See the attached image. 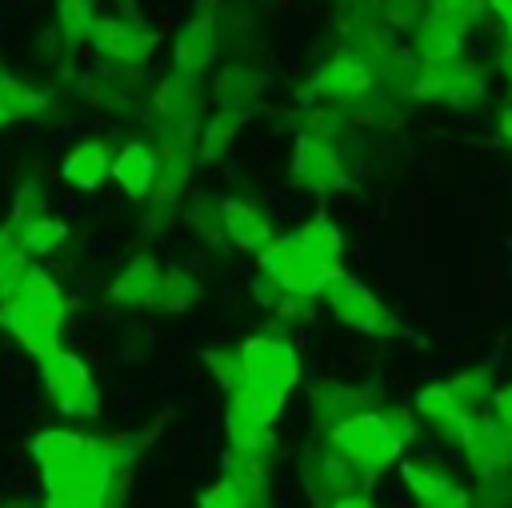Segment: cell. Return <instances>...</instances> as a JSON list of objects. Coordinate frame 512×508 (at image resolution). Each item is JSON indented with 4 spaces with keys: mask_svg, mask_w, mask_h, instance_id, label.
<instances>
[{
    "mask_svg": "<svg viewBox=\"0 0 512 508\" xmlns=\"http://www.w3.org/2000/svg\"><path fill=\"white\" fill-rule=\"evenodd\" d=\"M300 476H304V484H308L312 500H320V504H328V508H332L336 500L360 496V484H368V480L360 476V468H356V464H348L336 448L312 452V456L304 460Z\"/></svg>",
    "mask_w": 512,
    "mask_h": 508,
    "instance_id": "ba28073f",
    "label": "cell"
},
{
    "mask_svg": "<svg viewBox=\"0 0 512 508\" xmlns=\"http://www.w3.org/2000/svg\"><path fill=\"white\" fill-rule=\"evenodd\" d=\"M200 508H248V500H244L228 480H216V484L200 496Z\"/></svg>",
    "mask_w": 512,
    "mask_h": 508,
    "instance_id": "e575fe53",
    "label": "cell"
},
{
    "mask_svg": "<svg viewBox=\"0 0 512 508\" xmlns=\"http://www.w3.org/2000/svg\"><path fill=\"white\" fill-rule=\"evenodd\" d=\"M500 68H504V76L512 80V40H504V48H500Z\"/></svg>",
    "mask_w": 512,
    "mask_h": 508,
    "instance_id": "b9f144b4",
    "label": "cell"
},
{
    "mask_svg": "<svg viewBox=\"0 0 512 508\" xmlns=\"http://www.w3.org/2000/svg\"><path fill=\"white\" fill-rule=\"evenodd\" d=\"M420 508H472V492H464V488L456 484V488H448V492H440V496L424 500Z\"/></svg>",
    "mask_w": 512,
    "mask_h": 508,
    "instance_id": "8d00e7d4",
    "label": "cell"
},
{
    "mask_svg": "<svg viewBox=\"0 0 512 508\" xmlns=\"http://www.w3.org/2000/svg\"><path fill=\"white\" fill-rule=\"evenodd\" d=\"M160 276H164V268H156L152 256H136L108 284V300L112 304H124V308H156Z\"/></svg>",
    "mask_w": 512,
    "mask_h": 508,
    "instance_id": "9a60e30c",
    "label": "cell"
},
{
    "mask_svg": "<svg viewBox=\"0 0 512 508\" xmlns=\"http://www.w3.org/2000/svg\"><path fill=\"white\" fill-rule=\"evenodd\" d=\"M220 208H224V232H228V240L236 248L260 256L272 244V228H268V220L252 204H244V200H220Z\"/></svg>",
    "mask_w": 512,
    "mask_h": 508,
    "instance_id": "ffe728a7",
    "label": "cell"
},
{
    "mask_svg": "<svg viewBox=\"0 0 512 508\" xmlns=\"http://www.w3.org/2000/svg\"><path fill=\"white\" fill-rule=\"evenodd\" d=\"M232 132H236V112H220V116H212L208 124H204V140H200V160L208 164V160H216L224 148H228V140H232Z\"/></svg>",
    "mask_w": 512,
    "mask_h": 508,
    "instance_id": "1f68e13d",
    "label": "cell"
},
{
    "mask_svg": "<svg viewBox=\"0 0 512 508\" xmlns=\"http://www.w3.org/2000/svg\"><path fill=\"white\" fill-rule=\"evenodd\" d=\"M92 28H96L92 0H60V32H64L68 52H76L84 40H92Z\"/></svg>",
    "mask_w": 512,
    "mask_h": 508,
    "instance_id": "cb8c5ba5",
    "label": "cell"
},
{
    "mask_svg": "<svg viewBox=\"0 0 512 508\" xmlns=\"http://www.w3.org/2000/svg\"><path fill=\"white\" fill-rule=\"evenodd\" d=\"M108 172H112V152H108L104 140H84V144H76V148L64 156V164H60V176H64L76 192L100 188V180H104Z\"/></svg>",
    "mask_w": 512,
    "mask_h": 508,
    "instance_id": "ac0fdd59",
    "label": "cell"
},
{
    "mask_svg": "<svg viewBox=\"0 0 512 508\" xmlns=\"http://www.w3.org/2000/svg\"><path fill=\"white\" fill-rule=\"evenodd\" d=\"M220 468H224V480L248 500V508H268V468H264V460H252V456H240V452L228 448Z\"/></svg>",
    "mask_w": 512,
    "mask_h": 508,
    "instance_id": "44dd1931",
    "label": "cell"
},
{
    "mask_svg": "<svg viewBox=\"0 0 512 508\" xmlns=\"http://www.w3.org/2000/svg\"><path fill=\"white\" fill-rule=\"evenodd\" d=\"M104 60L112 64H140L152 48V36L136 24V20H124V16H96V28H92V40H88Z\"/></svg>",
    "mask_w": 512,
    "mask_h": 508,
    "instance_id": "7c38bea8",
    "label": "cell"
},
{
    "mask_svg": "<svg viewBox=\"0 0 512 508\" xmlns=\"http://www.w3.org/2000/svg\"><path fill=\"white\" fill-rule=\"evenodd\" d=\"M128 440H92L76 432H40L28 440L32 460L40 464V480L48 496H88L100 508H112L124 492V468L132 452Z\"/></svg>",
    "mask_w": 512,
    "mask_h": 508,
    "instance_id": "6da1fadb",
    "label": "cell"
},
{
    "mask_svg": "<svg viewBox=\"0 0 512 508\" xmlns=\"http://www.w3.org/2000/svg\"><path fill=\"white\" fill-rule=\"evenodd\" d=\"M212 52H216V28H212V12L204 8V12H200L196 20H188V24L180 28V36H176V48H172L176 72L196 76L200 68H208Z\"/></svg>",
    "mask_w": 512,
    "mask_h": 508,
    "instance_id": "e0dca14e",
    "label": "cell"
},
{
    "mask_svg": "<svg viewBox=\"0 0 512 508\" xmlns=\"http://www.w3.org/2000/svg\"><path fill=\"white\" fill-rule=\"evenodd\" d=\"M292 176L296 184L304 188H316V192H328V188H340L344 184V168H340V156L328 140L320 136H300L296 140V156H292Z\"/></svg>",
    "mask_w": 512,
    "mask_h": 508,
    "instance_id": "4fadbf2b",
    "label": "cell"
},
{
    "mask_svg": "<svg viewBox=\"0 0 512 508\" xmlns=\"http://www.w3.org/2000/svg\"><path fill=\"white\" fill-rule=\"evenodd\" d=\"M460 44H464V28L456 20H448V16L428 12L416 24V56L424 64H452V60H460Z\"/></svg>",
    "mask_w": 512,
    "mask_h": 508,
    "instance_id": "2e32d148",
    "label": "cell"
},
{
    "mask_svg": "<svg viewBox=\"0 0 512 508\" xmlns=\"http://www.w3.org/2000/svg\"><path fill=\"white\" fill-rule=\"evenodd\" d=\"M4 124H12V116H8V108L0 104V128H4Z\"/></svg>",
    "mask_w": 512,
    "mask_h": 508,
    "instance_id": "ee69618b",
    "label": "cell"
},
{
    "mask_svg": "<svg viewBox=\"0 0 512 508\" xmlns=\"http://www.w3.org/2000/svg\"><path fill=\"white\" fill-rule=\"evenodd\" d=\"M416 412L428 420V428H432L448 448H460V452H464V444L472 440L476 412L464 408L448 384H432V388H424V392L416 396Z\"/></svg>",
    "mask_w": 512,
    "mask_h": 508,
    "instance_id": "52a82bcc",
    "label": "cell"
},
{
    "mask_svg": "<svg viewBox=\"0 0 512 508\" xmlns=\"http://www.w3.org/2000/svg\"><path fill=\"white\" fill-rule=\"evenodd\" d=\"M152 104H156V112L168 120V128H176V124H188V116H192V104H196V84H192V76H184V72H172L156 92H152Z\"/></svg>",
    "mask_w": 512,
    "mask_h": 508,
    "instance_id": "7402d4cb",
    "label": "cell"
},
{
    "mask_svg": "<svg viewBox=\"0 0 512 508\" xmlns=\"http://www.w3.org/2000/svg\"><path fill=\"white\" fill-rule=\"evenodd\" d=\"M240 360H244V388H272L288 396L300 380V356L288 340L252 336L240 344Z\"/></svg>",
    "mask_w": 512,
    "mask_h": 508,
    "instance_id": "8992f818",
    "label": "cell"
},
{
    "mask_svg": "<svg viewBox=\"0 0 512 508\" xmlns=\"http://www.w3.org/2000/svg\"><path fill=\"white\" fill-rule=\"evenodd\" d=\"M196 296H200L196 276H188L184 268H164V276H160V296H156V308H160V312H184Z\"/></svg>",
    "mask_w": 512,
    "mask_h": 508,
    "instance_id": "d4e9b609",
    "label": "cell"
},
{
    "mask_svg": "<svg viewBox=\"0 0 512 508\" xmlns=\"http://www.w3.org/2000/svg\"><path fill=\"white\" fill-rule=\"evenodd\" d=\"M384 420H388V428L396 432V440H400L404 448L416 440V416H412L408 408H384Z\"/></svg>",
    "mask_w": 512,
    "mask_h": 508,
    "instance_id": "d590c367",
    "label": "cell"
},
{
    "mask_svg": "<svg viewBox=\"0 0 512 508\" xmlns=\"http://www.w3.org/2000/svg\"><path fill=\"white\" fill-rule=\"evenodd\" d=\"M484 8H488V0H428V12H436V16H448V20H456L464 32L484 16Z\"/></svg>",
    "mask_w": 512,
    "mask_h": 508,
    "instance_id": "d6a6232c",
    "label": "cell"
},
{
    "mask_svg": "<svg viewBox=\"0 0 512 508\" xmlns=\"http://www.w3.org/2000/svg\"><path fill=\"white\" fill-rule=\"evenodd\" d=\"M64 240H68V224H64V220L44 216V220H36V224L20 236V248H24V256H44V252L60 248Z\"/></svg>",
    "mask_w": 512,
    "mask_h": 508,
    "instance_id": "f1b7e54d",
    "label": "cell"
},
{
    "mask_svg": "<svg viewBox=\"0 0 512 508\" xmlns=\"http://www.w3.org/2000/svg\"><path fill=\"white\" fill-rule=\"evenodd\" d=\"M216 96H220V104L232 112V108H240V104H248V100L256 96V76L244 72V68H228V72L216 80Z\"/></svg>",
    "mask_w": 512,
    "mask_h": 508,
    "instance_id": "f546056e",
    "label": "cell"
},
{
    "mask_svg": "<svg viewBox=\"0 0 512 508\" xmlns=\"http://www.w3.org/2000/svg\"><path fill=\"white\" fill-rule=\"evenodd\" d=\"M312 88H316L320 96H332V100L364 96V92L372 88V68H368V64H360L356 56H332V60L316 72Z\"/></svg>",
    "mask_w": 512,
    "mask_h": 508,
    "instance_id": "d6986e66",
    "label": "cell"
},
{
    "mask_svg": "<svg viewBox=\"0 0 512 508\" xmlns=\"http://www.w3.org/2000/svg\"><path fill=\"white\" fill-rule=\"evenodd\" d=\"M332 508H376L368 496H348V500H336Z\"/></svg>",
    "mask_w": 512,
    "mask_h": 508,
    "instance_id": "60d3db41",
    "label": "cell"
},
{
    "mask_svg": "<svg viewBox=\"0 0 512 508\" xmlns=\"http://www.w3.org/2000/svg\"><path fill=\"white\" fill-rule=\"evenodd\" d=\"M448 388L456 392V400H460L464 408H476V404H484V400L496 396V388H492V368H484V364L456 372V376L448 380Z\"/></svg>",
    "mask_w": 512,
    "mask_h": 508,
    "instance_id": "4316f807",
    "label": "cell"
},
{
    "mask_svg": "<svg viewBox=\"0 0 512 508\" xmlns=\"http://www.w3.org/2000/svg\"><path fill=\"white\" fill-rule=\"evenodd\" d=\"M492 408H496V416H500L504 424H512V384H504V388L492 396Z\"/></svg>",
    "mask_w": 512,
    "mask_h": 508,
    "instance_id": "74e56055",
    "label": "cell"
},
{
    "mask_svg": "<svg viewBox=\"0 0 512 508\" xmlns=\"http://www.w3.org/2000/svg\"><path fill=\"white\" fill-rule=\"evenodd\" d=\"M324 300H328V308H332L348 328H360V332H388V328H392L384 304H380L360 280H352V276H344V272L328 284Z\"/></svg>",
    "mask_w": 512,
    "mask_h": 508,
    "instance_id": "9c48e42d",
    "label": "cell"
},
{
    "mask_svg": "<svg viewBox=\"0 0 512 508\" xmlns=\"http://www.w3.org/2000/svg\"><path fill=\"white\" fill-rule=\"evenodd\" d=\"M400 476H404L408 492H412L420 504L432 500V496H440V492H448V488H456L452 472H448L444 464H436V460H404V464H400Z\"/></svg>",
    "mask_w": 512,
    "mask_h": 508,
    "instance_id": "603a6c76",
    "label": "cell"
},
{
    "mask_svg": "<svg viewBox=\"0 0 512 508\" xmlns=\"http://www.w3.org/2000/svg\"><path fill=\"white\" fill-rule=\"evenodd\" d=\"M156 176H160V156L144 140H124V148L112 156V180L132 200H144L156 188Z\"/></svg>",
    "mask_w": 512,
    "mask_h": 508,
    "instance_id": "5bb4252c",
    "label": "cell"
},
{
    "mask_svg": "<svg viewBox=\"0 0 512 508\" xmlns=\"http://www.w3.org/2000/svg\"><path fill=\"white\" fill-rule=\"evenodd\" d=\"M472 508H512V472L480 476L472 488Z\"/></svg>",
    "mask_w": 512,
    "mask_h": 508,
    "instance_id": "4dcf8cb0",
    "label": "cell"
},
{
    "mask_svg": "<svg viewBox=\"0 0 512 508\" xmlns=\"http://www.w3.org/2000/svg\"><path fill=\"white\" fill-rule=\"evenodd\" d=\"M500 132L512 140V104H504V112H500Z\"/></svg>",
    "mask_w": 512,
    "mask_h": 508,
    "instance_id": "7bdbcfd3",
    "label": "cell"
},
{
    "mask_svg": "<svg viewBox=\"0 0 512 508\" xmlns=\"http://www.w3.org/2000/svg\"><path fill=\"white\" fill-rule=\"evenodd\" d=\"M340 248H344V240L332 228V220L316 216L304 228L272 240L260 252V272L272 276L292 296L324 300L328 284L340 276Z\"/></svg>",
    "mask_w": 512,
    "mask_h": 508,
    "instance_id": "7a4b0ae2",
    "label": "cell"
},
{
    "mask_svg": "<svg viewBox=\"0 0 512 508\" xmlns=\"http://www.w3.org/2000/svg\"><path fill=\"white\" fill-rule=\"evenodd\" d=\"M40 376H44V388L64 416H96L100 412V392H96L92 372L80 356L56 348L52 356L40 360Z\"/></svg>",
    "mask_w": 512,
    "mask_h": 508,
    "instance_id": "5b68a950",
    "label": "cell"
},
{
    "mask_svg": "<svg viewBox=\"0 0 512 508\" xmlns=\"http://www.w3.org/2000/svg\"><path fill=\"white\" fill-rule=\"evenodd\" d=\"M464 460L476 476H496V472L512 468V424H504L496 412L476 416L472 440L464 444Z\"/></svg>",
    "mask_w": 512,
    "mask_h": 508,
    "instance_id": "8fae6325",
    "label": "cell"
},
{
    "mask_svg": "<svg viewBox=\"0 0 512 508\" xmlns=\"http://www.w3.org/2000/svg\"><path fill=\"white\" fill-rule=\"evenodd\" d=\"M24 272H28V256H24L20 240L8 228H0V304L16 292V284L24 280Z\"/></svg>",
    "mask_w": 512,
    "mask_h": 508,
    "instance_id": "484cf974",
    "label": "cell"
},
{
    "mask_svg": "<svg viewBox=\"0 0 512 508\" xmlns=\"http://www.w3.org/2000/svg\"><path fill=\"white\" fill-rule=\"evenodd\" d=\"M48 212H44V192H40V184H24L20 192H16V204H12V220H8V232L20 240L36 220H44Z\"/></svg>",
    "mask_w": 512,
    "mask_h": 508,
    "instance_id": "83f0119b",
    "label": "cell"
},
{
    "mask_svg": "<svg viewBox=\"0 0 512 508\" xmlns=\"http://www.w3.org/2000/svg\"><path fill=\"white\" fill-rule=\"evenodd\" d=\"M424 4H428V0H384V12H388V20H392L396 28H412V32H416V24L428 16Z\"/></svg>",
    "mask_w": 512,
    "mask_h": 508,
    "instance_id": "836d02e7",
    "label": "cell"
},
{
    "mask_svg": "<svg viewBox=\"0 0 512 508\" xmlns=\"http://www.w3.org/2000/svg\"><path fill=\"white\" fill-rule=\"evenodd\" d=\"M328 448H336L348 464H356L364 480H372L376 472H384L404 452V444L396 440V432L384 420V408L380 412H360V416L336 424L328 432Z\"/></svg>",
    "mask_w": 512,
    "mask_h": 508,
    "instance_id": "277c9868",
    "label": "cell"
},
{
    "mask_svg": "<svg viewBox=\"0 0 512 508\" xmlns=\"http://www.w3.org/2000/svg\"><path fill=\"white\" fill-rule=\"evenodd\" d=\"M0 324L40 364L44 356H52L60 348V324H64V292H60V284L44 268L28 264V272L16 284V292L0 304Z\"/></svg>",
    "mask_w": 512,
    "mask_h": 508,
    "instance_id": "3957f363",
    "label": "cell"
},
{
    "mask_svg": "<svg viewBox=\"0 0 512 508\" xmlns=\"http://www.w3.org/2000/svg\"><path fill=\"white\" fill-rule=\"evenodd\" d=\"M488 8L496 12V20L504 24V32H508V40H512V0H488Z\"/></svg>",
    "mask_w": 512,
    "mask_h": 508,
    "instance_id": "ab89813d",
    "label": "cell"
},
{
    "mask_svg": "<svg viewBox=\"0 0 512 508\" xmlns=\"http://www.w3.org/2000/svg\"><path fill=\"white\" fill-rule=\"evenodd\" d=\"M224 424H228V444H232V452L252 456V460H268V452H272V424L256 412V404H252V396H248L244 388L228 396Z\"/></svg>",
    "mask_w": 512,
    "mask_h": 508,
    "instance_id": "30bf717a",
    "label": "cell"
},
{
    "mask_svg": "<svg viewBox=\"0 0 512 508\" xmlns=\"http://www.w3.org/2000/svg\"><path fill=\"white\" fill-rule=\"evenodd\" d=\"M44 508H100V504L88 496H48Z\"/></svg>",
    "mask_w": 512,
    "mask_h": 508,
    "instance_id": "f35d334b",
    "label": "cell"
}]
</instances>
